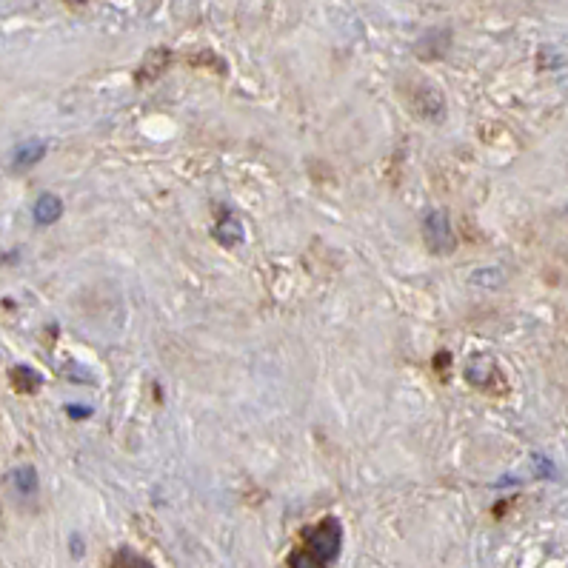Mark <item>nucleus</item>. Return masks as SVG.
Returning <instances> with one entry per match:
<instances>
[{
  "label": "nucleus",
  "instance_id": "5",
  "mask_svg": "<svg viewBox=\"0 0 568 568\" xmlns=\"http://www.w3.org/2000/svg\"><path fill=\"white\" fill-rule=\"evenodd\" d=\"M12 383L18 386V392H23V394H35L43 386V374L40 372H35L32 366H15L12 369Z\"/></svg>",
  "mask_w": 568,
  "mask_h": 568
},
{
  "label": "nucleus",
  "instance_id": "4",
  "mask_svg": "<svg viewBox=\"0 0 568 568\" xmlns=\"http://www.w3.org/2000/svg\"><path fill=\"white\" fill-rule=\"evenodd\" d=\"M43 155H46V143H43V140H38V138H29V140H23L18 149H15L12 160H15V166H23V169H29V166L40 163V160H43Z\"/></svg>",
  "mask_w": 568,
  "mask_h": 568
},
{
  "label": "nucleus",
  "instance_id": "2",
  "mask_svg": "<svg viewBox=\"0 0 568 568\" xmlns=\"http://www.w3.org/2000/svg\"><path fill=\"white\" fill-rule=\"evenodd\" d=\"M423 232H426V246L434 255L446 257L457 249V237H454L446 209H431L429 215L423 217Z\"/></svg>",
  "mask_w": 568,
  "mask_h": 568
},
{
  "label": "nucleus",
  "instance_id": "3",
  "mask_svg": "<svg viewBox=\"0 0 568 568\" xmlns=\"http://www.w3.org/2000/svg\"><path fill=\"white\" fill-rule=\"evenodd\" d=\"M32 217H35L38 226H55L60 217H63V200H60L58 195H52V192L40 195L38 200H35Z\"/></svg>",
  "mask_w": 568,
  "mask_h": 568
},
{
  "label": "nucleus",
  "instance_id": "9",
  "mask_svg": "<svg viewBox=\"0 0 568 568\" xmlns=\"http://www.w3.org/2000/svg\"><path fill=\"white\" fill-rule=\"evenodd\" d=\"M112 563H115V566H123V563H126V566H152L149 560H143V557H138V554H135V557L129 554L126 560H123V557H120V554H118V557H115Z\"/></svg>",
  "mask_w": 568,
  "mask_h": 568
},
{
  "label": "nucleus",
  "instance_id": "1",
  "mask_svg": "<svg viewBox=\"0 0 568 568\" xmlns=\"http://www.w3.org/2000/svg\"><path fill=\"white\" fill-rule=\"evenodd\" d=\"M343 549V523L337 517H326L303 534V546L289 557V566L323 568L332 566Z\"/></svg>",
  "mask_w": 568,
  "mask_h": 568
},
{
  "label": "nucleus",
  "instance_id": "6",
  "mask_svg": "<svg viewBox=\"0 0 568 568\" xmlns=\"http://www.w3.org/2000/svg\"><path fill=\"white\" fill-rule=\"evenodd\" d=\"M215 237L223 246H237V243H243V223L237 217H226L215 226Z\"/></svg>",
  "mask_w": 568,
  "mask_h": 568
},
{
  "label": "nucleus",
  "instance_id": "7",
  "mask_svg": "<svg viewBox=\"0 0 568 568\" xmlns=\"http://www.w3.org/2000/svg\"><path fill=\"white\" fill-rule=\"evenodd\" d=\"M38 471L35 466H20V469L12 471V486L18 489L20 497H32L38 491Z\"/></svg>",
  "mask_w": 568,
  "mask_h": 568
},
{
  "label": "nucleus",
  "instance_id": "8",
  "mask_svg": "<svg viewBox=\"0 0 568 568\" xmlns=\"http://www.w3.org/2000/svg\"><path fill=\"white\" fill-rule=\"evenodd\" d=\"M66 412L72 414L75 420H86V417H92V406H80V403H69V406H66Z\"/></svg>",
  "mask_w": 568,
  "mask_h": 568
},
{
  "label": "nucleus",
  "instance_id": "10",
  "mask_svg": "<svg viewBox=\"0 0 568 568\" xmlns=\"http://www.w3.org/2000/svg\"><path fill=\"white\" fill-rule=\"evenodd\" d=\"M75 3H83V0H75Z\"/></svg>",
  "mask_w": 568,
  "mask_h": 568
}]
</instances>
